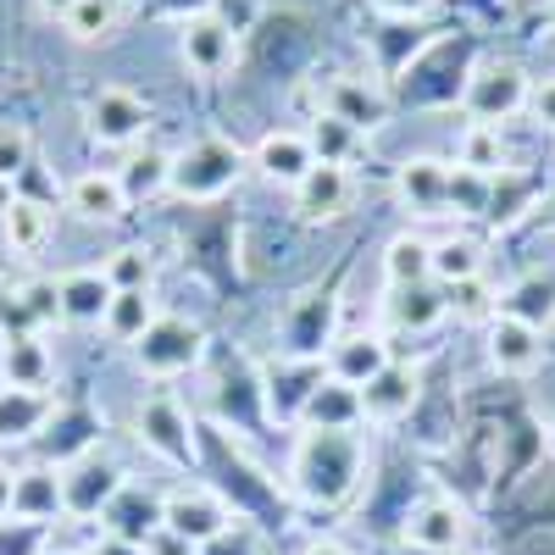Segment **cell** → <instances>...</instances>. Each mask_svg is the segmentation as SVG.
<instances>
[{"instance_id": "cell-25", "label": "cell", "mask_w": 555, "mask_h": 555, "mask_svg": "<svg viewBox=\"0 0 555 555\" xmlns=\"http://www.w3.org/2000/svg\"><path fill=\"white\" fill-rule=\"evenodd\" d=\"M384 278L395 289H416V284H434V240L423 234H395L384 245Z\"/></svg>"}, {"instance_id": "cell-39", "label": "cell", "mask_w": 555, "mask_h": 555, "mask_svg": "<svg viewBox=\"0 0 555 555\" xmlns=\"http://www.w3.org/2000/svg\"><path fill=\"white\" fill-rule=\"evenodd\" d=\"M439 0H373V12L389 17V23H423Z\"/></svg>"}, {"instance_id": "cell-24", "label": "cell", "mask_w": 555, "mask_h": 555, "mask_svg": "<svg viewBox=\"0 0 555 555\" xmlns=\"http://www.w3.org/2000/svg\"><path fill=\"white\" fill-rule=\"evenodd\" d=\"M156 317H162V311H156V295H151V289H117L112 306H106V317H101V328H106L112 345H128V350H133Z\"/></svg>"}, {"instance_id": "cell-17", "label": "cell", "mask_w": 555, "mask_h": 555, "mask_svg": "<svg viewBox=\"0 0 555 555\" xmlns=\"http://www.w3.org/2000/svg\"><path fill=\"white\" fill-rule=\"evenodd\" d=\"M289 195H295V211H300L306 222H334V217H345L350 201H356V178H350L345 167H322V162H317Z\"/></svg>"}, {"instance_id": "cell-5", "label": "cell", "mask_w": 555, "mask_h": 555, "mask_svg": "<svg viewBox=\"0 0 555 555\" xmlns=\"http://www.w3.org/2000/svg\"><path fill=\"white\" fill-rule=\"evenodd\" d=\"M528 89L533 83H528V73L517 62H478L473 78H467V89H461V112H467L473 122L500 128L505 117L528 112Z\"/></svg>"}, {"instance_id": "cell-6", "label": "cell", "mask_w": 555, "mask_h": 555, "mask_svg": "<svg viewBox=\"0 0 555 555\" xmlns=\"http://www.w3.org/2000/svg\"><path fill=\"white\" fill-rule=\"evenodd\" d=\"M145 128H151L145 95H133V89H122V83L95 89L89 106H83V133L95 139L101 151H133L139 139H145Z\"/></svg>"}, {"instance_id": "cell-38", "label": "cell", "mask_w": 555, "mask_h": 555, "mask_svg": "<svg viewBox=\"0 0 555 555\" xmlns=\"http://www.w3.org/2000/svg\"><path fill=\"white\" fill-rule=\"evenodd\" d=\"M228 34H234V39H245L250 28H256V17H261V0H211V7H206Z\"/></svg>"}, {"instance_id": "cell-4", "label": "cell", "mask_w": 555, "mask_h": 555, "mask_svg": "<svg viewBox=\"0 0 555 555\" xmlns=\"http://www.w3.org/2000/svg\"><path fill=\"white\" fill-rule=\"evenodd\" d=\"M240 517L228 512V500L206 483H178L162 494V528L190 539L195 550H211L217 539H228V528H234Z\"/></svg>"}, {"instance_id": "cell-43", "label": "cell", "mask_w": 555, "mask_h": 555, "mask_svg": "<svg viewBox=\"0 0 555 555\" xmlns=\"http://www.w3.org/2000/svg\"><path fill=\"white\" fill-rule=\"evenodd\" d=\"M78 7V0H39V12L51 17V23H67V12Z\"/></svg>"}, {"instance_id": "cell-1", "label": "cell", "mask_w": 555, "mask_h": 555, "mask_svg": "<svg viewBox=\"0 0 555 555\" xmlns=\"http://www.w3.org/2000/svg\"><path fill=\"white\" fill-rule=\"evenodd\" d=\"M366 473V455H361V439L356 434H317L306 428L300 450H295V489L311 500V505H339L356 494Z\"/></svg>"}, {"instance_id": "cell-40", "label": "cell", "mask_w": 555, "mask_h": 555, "mask_svg": "<svg viewBox=\"0 0 555 555\" xmlns=\"http://www.w3.org/2000/svg\"><path fill=\"white\" fill-rule=\"evenodd\" d=\"M528 117L555 133V78H539V83L528 89Z\"/></svg>"}, {"instance_id": "cell-33", "label": "cell", "mask_w": 555, "mask_h": 555, "mask_svg": "<svg viewBox=\"0 0 555 555\" xmlns=\"http://www.w3.org/2000/svg\"><path fill=\"white\" fill-rule=\"evenodd\" d=\"M101 272H106L112 289H151V284H156V256H151L145 245H117V250L101 261Z\"/></svg>"}, {"instance_id": "cell-7", "label": "cell", "mask_w": 555, "mask_h": 555, "mask_svg": "<svg viewBox=\"0 0 555 555\" xmlns=\"http://www.w3.org/2000/svg\"><path fill=\"white\" fill-rule=\"evenodd\" d=\"M317 112L350 122L356 133H378L389 122V95H384L373 78L334 73V78H317Z\"/></svg>"}, {"instance_id": "cell-8", "label": "cell", "mask_w": 555, "mask_h": 555, "mask_svg": "<svg viewBox=\"0 0 555 555\" xmlns=\"http://www.w3.org/2000/svg\"><path fill=\"white\" fill-rule=\"evenodd\" d=\"M133 428H139V439H145V450H151V455H162L167 467H190V461H195V428H190V411H183L172 395H151V400H139Z\"/></svg>"}, {"instance_id": "cell-2", "label": "cell", "mask_w": 555, "mask_h": 555, "mask_svg": "<svg viewBox=\"0 0 555 555\" xmlns=\"http://www.w3.org/2000/svg\"><path fill=\"white\" fill-rule=\"evenodd\" d=\"M245 167H250V156L234 145V139L201 133L183 151H172V183L167 190L178 201H217V195H228L245 178Z\"/></svg>"}, {"instance_id": "cell-3", "label": "cell", "mask_w": 555, "mask_h": 555, "mask_svg": "<svg viewBox=\"0 0 555 555\" xmlns=\"http://www.w3.org/2000/svg\"><path fill=\"white\" fill-rule=\"evenodd\" d=\"M201 356H206V328L190 317H172V311H162L145 328V339L133 345V366L145 378H178L190 366H201Z\"/></svg>"}, {"instance_id": "cell-44", "label": "cell", "mask_w": 555, "mask_h": 555, "mask_svg": "<svg viewBox=\"0 0 555 555\" xmlns=\"http://www.w3.org/2000/svg\"><path fill=\"white\" fill-rule=\"evenodd\" d=\"M300 555H350V550H345L339 539H311V544H306Z\"/></svg>"}, {"instance_id": "cell-15", "label": "cell", "mask_w": 555, "mask_h": 555, "mask_svg": "<svg viewBox=\"0 0 555 555\" xmlns=\"http://www.w3.org/2000/svg\"><path fill=\"white\" fill-rule=\"evenodd\" d=\"M416 400H423V373L405 366V361H389L384 373L361 389V423L389 428V423H400V416H411Z\"/></svg>"}, {"instance_id": "cell-12", "label": "cell", "mask_w": 555, "mask_h": 555, "mask_svg": "<svg viewBox=\"0 0 555 555\" xmlns=\"http://www.w3.org/2000/svg\"><path fill=\"white\" fill-rule=\"evenodd\" d=\"M56 384V356L34 328L7 334L0 339V389H34V395H51Z\"/></svg>"}, {"instance_id": "cell-30", "label": "cell", "mask_w": 555, "mask_h": 555, "mask_svg": "<svg viewBox=\"0 0 555 555\" xmlns=\"http://www.w3.org/2000/svg\"><path fill=\"white\" fill-rule=\"evenodd\" d=\"M122 190H128V201H151V195H162L167 183H172V151H156V145H145V151H133L128 162H122Z\"/></svg>"}, {"instance_id": "cell-21", "label": "cell", "mask_w": 555, "mask_h": 555, "mask_svg": "<svg viewBox=\"0 0 555 555\" xmlns=\"http://www.w3.org/2000/svg\"><path fill=\"white\" fill-rule=\"evenodd\" d=\"M300 423L317 428V434H356L361 428V395L350 384H317L306 389V405H300Z\"/></svg>"}, {"instance_id": "cell-28", "label": "cell", "mask_w": 555, "mask_h": 555, "mask_svg": "<svg viewBox=\"0 0 555 555\" xmlns=\"http://www.w3.org/2000/svg\"><path fill=\"white\" fill-rule=\"evenodd\" d=\"M500 311L505 317H517V322H528V328H550L555 322V278H544V272H533V278H522V284H512L500 295Z\"/></svg>"}, {"instance_id": "cell-11", "label": "cell", "mask_w": 555, "mask_h": 555, "mask_svg": "<svg viewBox=\"0 0 555 555\" xmlns=\"http://www.w3.org/2000/svg\"><path fill=\"white\" fill-rule=\"evenodd\" d=\"M395 201L411 217H444L450 211V162H439V156H405L395 167Z\"/></svg>"}, {"instance_id": "cell-29", "label": "cell", "mask_w": 555, "mask_h": 555, "mask_svg": "<svg viewBox=\"0 0 555 555\" xmlns=\"http://www.w3.org/2000/svg\"><path fill=\"white\" fill-rule=\"evenodd\" d=\"M467 278H483V245L473 234L434 240V284L455 289V284H467Z\"/></svg>"}, {"instance_id": "cell-23", "label": "cell", "mask_w": 555, "mask_h": 555, "mask_svg": "<svg viewBox=\"0 0 555 555\" xmlns=\"http://www.w3.org/2000/svg\"><path fill=\"white\" fill-rule=\"evenodd\" d=\"M56 416L51 395H34V389H0V444H23L34 439L44 423Z\"/></svg>"}, {"instance_id": "cell-10", "label": "cell", "mask_w": 555, "mask_h": 555, "mask_svg": "<svg viewBox=\"0 0 555 555\" xmlns=\"http://www.w3.org/2000/svg\"><path fill=\"white\" fill-rule=\"evenodd\" d=\"M405 544L428 550V555H461V544H467V512H461L455 500L434 494V500H416L405 512Z\"/></svg>"}, {"instance_id": "cell-32", "label": "cell", "mask_w": 555, "mask_h": 555, "mask_svg": "<svg viewBox=\"0 0 555 555\" xmlns=\"http://www.w3.org/2000/svg\"><path fill=\"white\" fill-rule=\"evenodd\" d=\"M494 190H500V178L450 167V211L455 217H494Z\"/></svg>"}, {"instance_id": "cell-37", "label": "cell", "mask_w": 555, "mask_h": 555, "mask_svg": "<svg viewBox=\"0 0 555 555\" xmlns=\"http://www.w3.org/2000/svg\"><path fill=\"white\" fill-rule=\"evenodd\" d=\"M34 167V133L23 122H0V178L17 183Z\"/></svg>"}, {"instance_id": "cell-48", "label": "cell", "mask_w": 555, "mask_h": 555, "mask_svg": "<svg viewBox=\"0 0 555 555\" xmlns=\"http://www.w3.org/2000/svg\"><path fill=\"white\" fill-rule=\"evenodd\" d=\"M550 23H555V0H550Z\"/></svg>"}, {"instance_id": "cell-14", "label": "cell", "mask_w": 555, "mask_h": 555, "mask_svg": "<svg viewBox=\"0 0 555 555\" xmlns=\"http://www.w3.org/2000/svg\"><path fill=\"white\" fill-rule=\"evenodd\" d=\"M250 167H256L267 183H278V190H295V183L317 167L306 128H272V133H261L256 151H250Z\"/></svg>"}, {"instance_id": "cell-45", "label": "cell", "mask_w": 555, "mask_h": 555, "mask_svg": "<svg viewBox=\"0 0 555 555\" xmlns=\"http://www.w3.org/2000/svg\"><path fill=\"white\" fill-rule=\"evenodd\" d=\"M0 517H12V467H0Z\"/></svg>"}, {"instance_id": "cell-16", "label": "cell", "mask_w": 555, "mask_h": 555, "mask_svg": "<svg viewBox=\"0 0 555 555\" xmlns=\"http://www.w3.org/2000/svg\"><path fill=\"white\" fill-rule=\"evenodd\" d=\"M128 190H122V178L112 167H89L67 183V211L78 222H122L128 217Z\"/></svg>"}, {"instance_id": "cell-36", "label": "cell", "mask_w": 555, "mask_h": 555, "mask_svg": "<svg viewBox=\"0 0 555 555\" xmlns=\"http://www.w3.org/2000/svg\"><path fill=\"white\" fill-rule=\"evenodd\" d=\"M444 306H450L455 317H467V322H489V317H500V295L489 289V278H467V284L444 289Z\"/></svg>"}, {"instance_id": "cell-46", "label": "cell", "mask_w": 555, "mask_h": 555, "mask_svg": "<svg viewBox=\"0 0 555 555\" xmlns=\"http://www.w3.org/2000/svg\"><path fill=\"white\" fill-rule=\"evenodd\" d=\"M12 201H17V183H7V178H0V217L12 211Z\"/></svg>"}, {"instance_id": "cell-41", "label": "cell", "mask_w": 555, "mask_h": 555, "mask_svg": "<svg viewBox=\"0 0 555 555\" xmlns=\"http://www.w3.org/2000/svg\"><path fill=\"white\" fill-rule=\"evenodd\" d=\"M145 555H201L190 539H178V533H167V528H156V533H145V544H139Z\"/></svg>"}, {"instance_id": "cell-34", "label": "cell", "mask_w": 555, "mask_h": 555, "mask_svg": "<svg viewBox=\"0 0 555 555\" xmlns=\"http://www.w3.org/2000/svg\"><path fill=\"white\" fill-rule=\"evenodd\" d=\"M117 23H122V0H78L62 28H67L78 44H101V39H112Z\"/></svg>"}, {"instance_id": "cell-26", "label": "cell", "mask_w": 555, "mask_h": 555, "mask_svg": "<svg viewBox=\"0 0 555 555\" xmlns=\"http://www.w3.org/2000/svg\"><path fill=\"white\" fill-rule=\"evenodd\" d=\"M306 139H311V156H317L322 167H345V172H350V162H356L361 145H366V133H356L350 122H339V117H328V112L306 117Z\"/></svg>"}, {"instance_id": "cell-19", "label": "cell", "mask_w": 555, "mask_h": 555, "mask_svg": "<svg viewBox=\"0 0 555 555\" xmlns=\"http://www.w3.org/2000/svg\"><path fill=\"white\" fill-rule=\"evenodd\" d=\"M56 295H62V322H73V328H101L117 289L106 284L101 267H73L56 278Z\"/></svg>"}, {"instance_id": "cell-18", "label": "cell", "mask_w": 555, "mask_h": 555, "mask_svg": "<svg viewBox=\"0 0 555 555\" xmlns=\"http://www.w3.org/2000/svg\"><path fill=\"white\" fill-rule=\"evenodd\" d=\"M12 517H23V522H56V517H67V478L56 467H23V473H12Z\"/></svg>"}, {"instance_id": "cell-31", "label": "cell", "mask_w": 555, "mask_h": 555, "mask_svg": "<svg viewBox=\"0 0 555 555\" xmlns=\"http://www.w3.org/2000/svg\"><path fill=\"white\" fill-rule=\"evenodd\" d=\"M444 311H450V306H444V289H434V284L395 289V300H389V322H395V328H411V334L434 328Z\"/></svg>"}, {"instance_id": "cell-9", "label": "cell", "mask_w": 555, "mask_h": 555, "mask_svg": "<svg viewBox=\"0 0 555 555\" xmlns=\"http://www.w3.org/2000/svg\"><path fill=\"white\" fill-rule=\"evenodd\" d=\"M178 62L190 67L195 78H222L228 67L240 62V39L201 7V12H190L178 23Z\"/></svg>"}, {"instance_id": "cell-42", "label": "cell", "mask_w": 555, "mask_h": 555, "mask_svg": "<svg viewBox=\"0 0 555 555\" xmlns=\"http://www.w3.org/2000/svg\"><path fill=\"white\" fill-rule=\"evenodd\" d=\"M83 555H145V550H139L133 539H122V533H112V528H106V533H101L95 544H89Z\"/></svg>"}, {"instance_id": "cell-13", "label": "cell", "mask_w": 555, "mask_h": 555, "mask_svg": "<svg viewBox=\"0 0 555 555\" xmlns=\"http://www.w3.org/2000/svg\"><path fill=\"white\" fill-rule=\"evenodd\" d=\"M483 350H489V366H494V373H505V378H528V373H539V361H544V334L500 311V317H489Z\"/></svg>"}, {"instance_id": "cell-35", "label": "cell", "mask_w": 555, "mask_h": 555, "mask_svg": "<svg viewBox=\"0 0 555 555\" xmlns=\"http://www.w3.org/2000/svg\"><path fill=\"white\" fill-rule=\"evenodd\" d=\"M17 317L39 334L44 322H62V295H56V278H34V284L17 289Z\"/></svg>"}, {"instance_id": "cell-27", "label": "cell", "mask_w": 555, "mask_h": 555, "mask_svg": "<svg viewBox=\"0 0 555 555\" xmlns=\"http://www.w3.org/2000/svg\"><path fill=\"white\" fill-rule=\"evenodd\" d=\"M505 162H512V156H505L500 128H489V122H467V128H461L450 167H467V172H483V178H505Z\"/></svg>"}, {"instance_id": "cell-22", "label": "cell", "mask_w": 555, "mask_h": 555, "mask_svg": "<svg viewBox=\"0 0 555 555\" xmlns=\"http://www.w3.org/2000/svg\"><path fill=\"white\" fill-rule=\"evenodd\" d=\"M51 234H56V211L39 195H17L12 211L0 217V240H7L12 256H39L44 245H51Z\"/></svg>"}, {"instance_id": "cell-47", "label": "cell", "mask_w": 555, "mask_h": 555, "mask_svg": "<svg viewBox=\"0 0 555 555\" xmlns=\"http://www.w3.org/2000/svg\"><path fill=\"white\" fill-rule=\"evenodd\" d=\"M56 555H83V550H56Z\"/></svg>"}, {"instance_id": "cell-20", "label": "cell", "mask_w": 555, "mask_h": 555, "mask_svg": "<svg viewBox=\"0 0 555 555\" xmlns=\"http://www.w3.org/2000/svg\"><path fill=\"white\" fill-rule=\"evenodd\" d=\"M389 361H395V356H389V339H384V334H350V339H339L334 356H328V378H334V384H350V389L361 395Z\"/></svg>"}]
</instances>
